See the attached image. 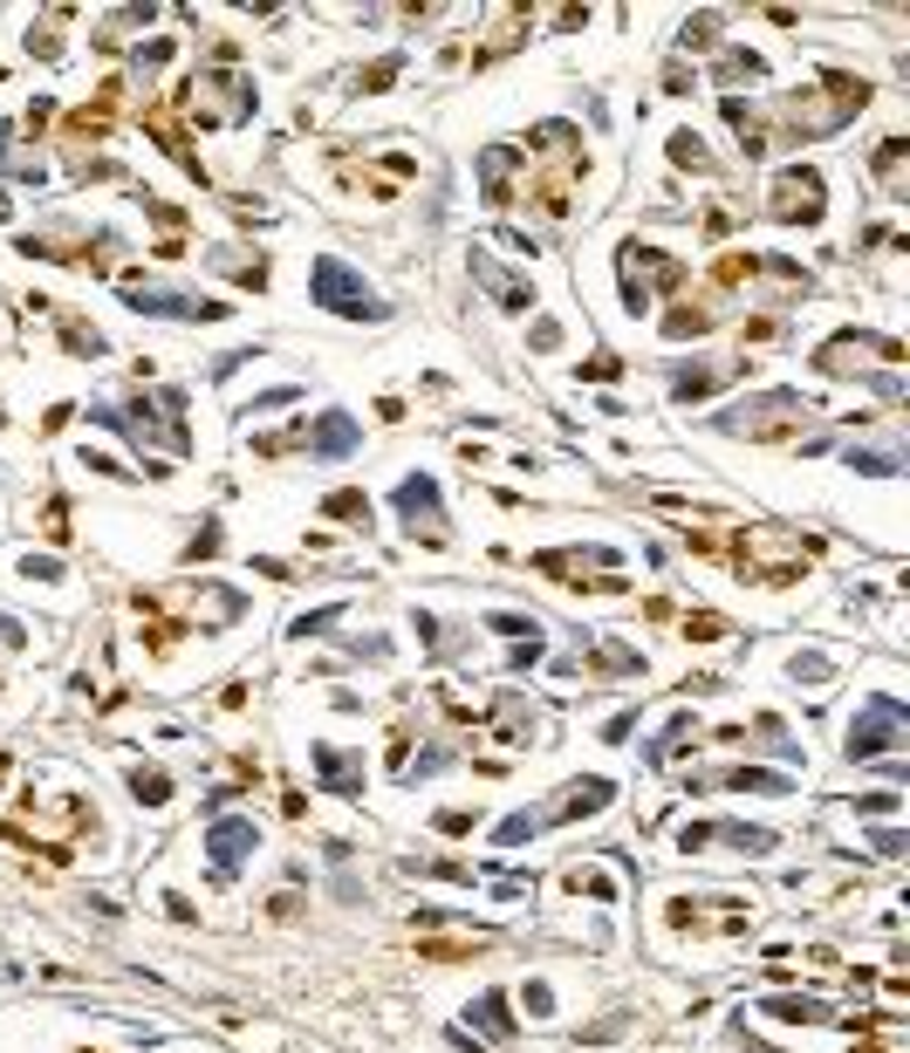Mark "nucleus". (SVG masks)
Returning <instances> with one entry per match:
<instances>
[{"mask_svg":"<svg viewBox=\"0 0 910 1053\" xmlns=\"http://www.w3.org/2000/svg\"><path fill=\"white\" fill-rule=\"evenodd\" d=\"M308 295H315V308H329V315H349V321H384L390 308L370 295V280L356 274V267H342L336 254H323L308 267Z\"/></svg>","mask_w":910,"mask_h":1053,"instance_id":"f257e3e1","label":"nucleus"},{"mask_svg":"<svg viewBox=\"0 0 910 1053\" xmlns=\"http://www.w3.org/2000/svg\"><path fill=\"white\" fill-rule=\"evenodd\" d=\"M795 425H808V397L801 390H767V397L746 403V411H719V431H733V438H780Z\"/></svg>","mask_w":910,"mask_h":1053,"instance_id":"f03ea898","label":"nucleus"},{"mask_svg":"<svg viewBox=\"0 0 910 1053\" xmlns=\"http://www.w3.org/2000/svg\"><path fill=\"white\" fill-rule=\"evenodd\" d=\"M897 746H903V705L869 698L849 725V759H877V753H897Z\"/></svg>","mask_w":910,"mask_h":1053,"instance_id":"7ed1b4c3","label":"nucleus"},{"mask_svg":"<svg viewBox=\"0 0 910 1053\" xmlns=\"http://www.w3.org/2000/svg\"><path fill=\"white\" fill-rule=\"evenodd\" d=\"M821 206H828L821 172H808V165H801V172H780V178H774V219H787V226H801V219H808V226H815V219H821Z\"/></svg>","mask_w":910,"mask_h":1053,"instance_id":"20e7f679","label":"nucleus"},{"mask_svg":"<svg viewBox=\"0 0 910 1053\" xmlns=\"http://www.w3.org/2000/svg\"><path fill=\"white\" fill-rule=\"evenodd\" d=\"M124 301L137 315H172V321H219L226 301H200V295H178V288H144V280H131Z\"/></svg>","mask_w":910,"mask_h":1053,"instance_id":"39448f33","label":"nucleus"},{"mask_svg":"<svg viewBox=\"0 0 910 1053\" xmlns=\"http://www.w3.org/2000/svg\"><path fill=\"white\" fill-rule=\"evenodd\" d=\"M398 513H405V526H411L418 541H431V548L446 541V526H439V479H431V472L398 479Z\"/></svg>","mask_w":910,"mask_h":1053,"instance_id":"423d86ee","label":"nucleus"},{"mask_svg":"<svg viewBox=\"0 0 910 1053\" xmlns=\"http://www.w3.org/2000/svg\"><path fill=\"white\" fill-rule=\"evenodd\" d=\"M254 848H260V828H254V821H213V828H206V856H213L219 876H233V869L254 856Z\"/></svg>","mask_w":910,"mask_h":1053,"instance_id":"0eeeda50","label":"nucleus"},{"mask_svg":"<svg viewBox=\"0 0 910 1053\" xmlns=\"http://www.w3.org/2000/svg\"><path fill=\"white\" fill-rule=\"evenodd\" d=\"M356 444H364V431H356L349 411H323L308 425V459H349Z\"/></svg>","mask_w":910,"mask_h":1053,"instance_id":"6e6552de","label":"nucleus"},{"mask_svg":"<svg viewBox=\"0 0 910 1053\" xmlns=\"http://www.w3.org/2000/svg\"><path fill=\"white\" fill-rule=\"evenodd\" d=\"M472 280H487L493 301H500V308H513V315L534 308V288H528V280H521V274H507V267H493L487 254H472Z\"/></svg>","mask_w":910,"mask_h":1053,"instance_id":"1a4fd4ad","label":"nucleus"},{"mask_svg":"<svg viewBox=\"0 0 910 1053\" xmlns=\"http://www.w3.org/2000/svg\"><path fill=\"white\" fill-rule=\"evenodd\" d=\"M308 759H315V774H323L336 794H356V787H364V759H342L336 746H308Z\"/></svg>","mask_w":910,"mask_h":1053,"instance_id":"9d476101","label":"nucleus"},{"mask_svg":"<svg viewBox=\"0 0 910 1053\" xmlns=\"http://www.w3.org/2000/svg\"><path fill=\"white\" fill-rule=\"evenodd\" d=\"M616 800V787L610 780H575V794L555 807V821H575V815H596V807H610Z\"/></svg>","mask_w":910,"mask_h":1053,"instance_id":"9b49d317","label":"nucleus"},{"mask_svg":"<svg viewBox=\"0 0 910 1053\" xmlns=\"http://www.w3.org/2000/svg\"><path fill=\"white\" fill-rule=\"evenodd\" d=\"M739 370H746V362H726V370H678V384H671V390H678V403H698V397H712V390H719L726 377H739Z\"/></svg>","mask_w":910,"mask_h":1053,"instance_id":"f8f14e48","label":"nucleus"},{"mask_svg":"<svg viewBox=\"0 0 910 1053\" xmlns=\"http://www.w3.org/2000/svg\"><path fill=\"white\" fill-rule=\"evenodd\" d=\"M726 787H739V794H787V774H760V766H739V774H726Z\"/></svg>","mask_w":910,"mask_h":1053,"instance_id":"ddd939ff","label":"nucleus"},{"mask_svg":"<svg viewBox=\"0 0 910 1053\" xmlns=\"http://www.w3.org/2000/svg\"><path fill=\"white\" fill-rule=\"evenodd\" d=\"M131 794H137L144 807H165V800H172V780H165V774H144V766H137V774H131Z\"/></svg>","mask_w":910,"mask_h":1053,"instance_id":"4468645a","label":"nucleus"},{"mask_svg":"<svg viewBox=\"0 0 910 1053\" xmlns=\"http://www.w3.org/2000/svg\"><path fill=\"white\" fill-rule=\"evenodd\" d=\"M719 83H760V55H739V49H733V55L719 62Z\"/></svg>","mask_w":910,"mask_h":1053,"instance_id":"2eb2a0df","label":"nucleus"},{"mask_svg":"<svg viewBox=\"0 0 910 1053\" xmlns=\"http://www.w3.org/2000/svg\"><path fill=\"white\" fill-rule=\"evenodd\" d=\"M323 513H329V520H370V500H364V493H329Z\"/></svg>","mask_w":910,"mask_h":1053,"instance_id":"dca6fc26","label":"nucleus"},{"mask_svg":"<svg viewBox=\"0 0 910 1053\" xmlns=\"http://www.w3.org/2000/svg\"><path fill=\"white\" fill-rule=\"evenodd\" d=\"M62 343H69V356H103V336L83 329V321H62Z\"/></svg>","mask_w":910,"mask_h":1053,"instance_id":"f3484780","label":"nucleus"},{"mask_svg":"<svg viewBox=\"0 0 910 1053\" xmlns=\"http://www.w3.org/2000/svg\"><path fill=\"white\" fill-rule=\"evenodd\" d=\"M472 1012H480V1026H487V1033H507V1026H513V1020H507V999H500V992H487V999L472 1005Z\"/></svg>","mask_w":910,"mask_h":1053,"instance_id":"a211bd4d","label":"nucleus"},{"mask_svg":"<svg viewBox=\"0 0 910 1053\" xmlns=\"http://www.w3.org/2000/svg\"><path fill=\"white\" fill-rule=\"evenodd\" d=\"M877 856H903V835L897 828H877Z\"/></svg>","mask_w":910,"mask_h":1053,"instance_id":"6ab92c4d","label":"nucleus"}]
</instances>
